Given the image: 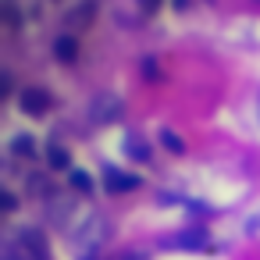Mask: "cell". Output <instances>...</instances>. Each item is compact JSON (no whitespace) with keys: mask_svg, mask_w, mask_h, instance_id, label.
<instances>
[{"mask_svg":"<svg viewBox=\"0 0 260 260\" xmlns=\"http://www.w3.org/2000/svg\"><path fill=\"white\" fill-rule=\"evenodd\" d=\"M139 185H143V178L132 175V171L104 168V189H107V192H132V189H139Z\"/></svg>","mask_w":260,"mask_h":260,"instance_id":"cell-4","label":"cell"},{"mask_svg":"<svg viewBox=\"0 0 260 260\" xmlns=\"http://www.w3.org/2000/svg\"><path fill=\"white\" fill-rule=\"evenodd\" d=\"M47 164H50L54 171H64V168L72 164V157H68V150H64L61 143H50V146H47Z\"/></svg>","mask_w":260,"mask_h":260,"instance_id":"cell-11","label":"cell"},{"mask_svg":"<svg viewBox=\"0 0 260 260\" xmlns=\"http://www.w3.org/2000/svg\"><path fill=\"white\" fill-rule=\"evenodd\" d=\"M139 75H143V79H150V82H157V79H160L157 57H143V61H139Z\"/></svg>","mask_w":260,"mask_h":260,"instance_id":"cell-16","label":"cell"},{"mask_svg":"<svg viewBox=\"0 0 260 260\" xmlns=\"http://www.w3.org/2000/svg\"><path fill=\"white\" fill-rule=\"evenodd\" d=\"M0 203H4V210L11 214V210L18 207V196H15V192H4V196H0Z\"/></svg>","mask_w":260,"mask_h":260,"instance_id":"cell-18","label":"cell"},{"mask_svg":"<svg viewBox=\"0 0 260 260\" xmlns=\"http://www.w3.org/2000/svg\"><path fill=\"white\" fill-rule=\"evenodd\" d=\"M121 260H146V253H125Z\"/></svg>","mask_w":260,"mask_h":260,"instance_id":"cell-21","label":"cell"},{"mask_svg":"<svg viewBox=\"0 0 260 260\" xmlns=\"http://www.w3.org/2000/svg\"><path fill=\"white\" fill-rule=\"evenodd\" d=\"M68 178H72V189H79V192H93V175H89V171L75 168Z\"/></svg>","mask_w":260,"mask_h":260,"instance_id":"cell-15","label":"cell"},{"mask_svg":"<svg viewBox=\"0 0 260 260\" xmlns=\"http://www.w3.org/2000/svg\"><path fill=\"white\" fill-rule=\"evenodd\" d=\"M189 4L192 0H175V11H189Z\"/></svg>","mask_w":260,"mask_h":260,"instance_id":"cell-20","label":"cell"},{"mask_svg":"<svg viewBox=\"0 0 260 260\" xmlns=\"http://www.w3.org/2000/svg\"><path fill=\"white\" fill-rule=\"evenodd\" d=\"M0 15H4L8 29H22V8H18V0H0Z\"/></svg>","mask_w":260,"mask_h":260,"instance_id":"cell-12","label":"cell"},{"mask_svg":"<svg viewBox=\"0 0 260 260\" xmlns=\"http://www.w3.org/2000/svg\"><path fill=\"white\" fill-rule=\"evenodd\" d=\"M246 232H249V235H260V210H256V214L246 221Z\"/></svg>","mask_w":260,"mask_h":260,"instance_id":"cell-19","label":"cell"},{"mask_svg":"<svg viewBox=\"0 0 260 260\" xmlns=\"http://www.w3.org/2000/svg\"><path fill=\"white\" fill-rule=\"evenodd\" d=\"M8 150H11V157H36V153H40V150H36V139H32L29 132H18V136H11Z\"/></svg>","mask_w":260,"mask_h":260,"instance_id":"cell-10","label":"cell"},{"mask_svg":"<svg viewBox=\"0 0 260 260\" xmlns=\"http://www.w3.org/2000/svg\"><path fill=\"white\" fill-rule=\"evenodd\" d=\"M18 107H22L25 114H32V118H43V114L54 107V96H50L47 89H40V86H29V89L18 93Z\"/></svg>","mask_w":260,"mask_h":260,"instance_id":"cell-2","label":"cell"},{"mask_svg":"<svg viewBox=\"0 0 260 260\" xmlns=\"http://www.w3.org/2000/svg\"><path fill=\"white\" fill-rule=\"evenodd\" d=\"M160 146H164V150H171L175 157H182V153H185V139H182L178 132H171V128H160Z\"/></svg>","mask_w":260,"mask_h":260,"instance_id":"cell-13","label":"cell"},{"mask_svg":"<svg viewBox=\"0 0 260 260\" xmlns=\"http://www.w3.org/2000/svg\"><path fill=\"white\" fill-rule=\"evenodd\" d=\"M54 57L61 64H75L79 61V40L75 36H57L54 40Z\"/></svg>","mask_w":260,"mask_h":260,"instance_id":"cell-9","label":"cell"},{"mask_svg":"<svg viewBox=\"0 0 260 260\" xmlns=\"http://www.w3.org/2000/svg\"><path fill=\"white\" fill-rule=\"evenodd\" d=\"M82 260H96V256H82Z\"/></svg>","mask_w":260,"mask_h":260,"instance_id":"cell-22","label":"cell"},{"mask_svg":"<svg viewBox=\"0 0 260 260\" xmlns=\"http://www.w3.org/2000/svg\"><path fill=\"white\" fill-rule=\"evenodd\" d=\"M96 18V0H79L75 8L64 11V29L68 32H79V29H89Z\"/></svg>","mask_w":260,"mask_h":260,"instance_id":"cell-3","label":"cell"},{"mask_svg":"<svg viewBox=\"0 0 260 260\" xmlns=\"http://www.w3.org/2000/svg\"><path fill=\"white\" fill-rule=\"evenodd\" d=\"M18 242L32 253V260H50V246H47V235L40 228H22L18 232Z\"/></svg>","mask_w":260,"mask_h":260,"instance_id":"cell-6","label":"cell"},{"mask_svg":"<svg viewBox=\"0 0 260 260\" xmlns=\"http://www.w3.org/2000/svg\"><path fill=\"white\" fill-rule=\"evenodd\" d=\"M121 114H125V100L114 89H100L89 100V121L93 125H114V121H121Z\"/></svg>","mask_w":260,"mask_h":260,"instance_id":"cell-1","label":"cell"},{"mask_svg":"<svg viewBox=\"0 0 260 260\" xmlns=\"http://www.w3.org/2000/svg\"><path fill=\"white\" fill-rule=\"evenodd\" d=\"M203 242H207V232H203V228H185V232L164 239L160 246H168V249H200Z\"/></svg>","mask_w":260,"mask_h":260,"instance_id":"cell-7","label":"cell"},{"mask_svg":"<svg viewBox=\"0 0 260 260\" xmlns=\"http://www.w3.org/2000/svg\"><path fill=\"white\" fill-rule=\"evenodd\" d=\"M121 150L132 157V160H150V143H146V136H139V132H125L121 136Z\"/></svg>","mask_w":260,"mask_h":260,"instance_id":"cell-8","label":"cell"},{"mask_svg":"<svg viewBox=\"0 0 260 260\" xmlns=\"http://www.w3.org/2000/svg\"><path fill=\"white\" fill-rule=\"evenodd\" d=\"M256 4H260V0H256Z\"/></svg>","mask_w":260,"mask_h":260,"instance_id":"cell-23","label":"cell"},{"mask_svg":"<svg viewBox=\"0 0 260 260\" xmlns=\"http://www.w3.org/2000/svg\"><path fill=\"white\" fill-rule=\"evenodd\" d=\"M4 260H32V253H29L18 239H8V242H4Z\"/></svg>","mask_w":260,"mask_h":260,"instance_id":"cell-14","label":"cell"},{"mask_svg":"<svg viewBox=\"0 0 260 260\" xmlns=\"http://www.w3.org/2000/svg\"><path fill=\"white\" fill-rule=\"evenodd\" d=\"M107 232H111V224H107V217H100V214H93L82 228H79V242L86 246V249H96V246H104V239H107Z\"/></svg>","mask_w":260,"mask_h":260,"instance_id":"cell-5","label":"cell"},{"mask_svg":"<svg viewBox=\"0 0 260 260\" xmlns=\"http://www.w3.org/2000/svg\"><path fill=\"white\" fill-rule=\"evenodd\" d=\"M136 4H139V11H143V15H157L164 0H136Z\"/></svg>","mask_w":260,"mask_h":260,"instance_id":"cell-17","label":"cell"}]
</instances>
